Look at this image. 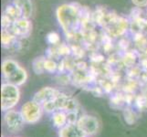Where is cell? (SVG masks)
I'll return each mask as SVG.
<instances>
[{
  "instance_id": "obj_1",
  "label": "cell",
  "mask_w": 147,
  "mask_h": 137,
  "mask_svg": "<svg viewBox=\"0 0 147 137\" xmlns=\"http://www.w3.org/2000/svg\"><path fill=\"white\" fill-rule=\"evenodd\" d=\"M2 72L8 83L23 85L28 79L27 72L13 59H5L2 63Z\"/></svg>"
},
{
  "instance_id": "obj_2",
  "label": "cell",
  "mask_w": 147,
  "mask_h": 137,
  "mask_svg": "<svg viewBox=\"0 0 147 137\" xmlns=\"http://www.w3.org/2000/svg\"><path fill=\"white\" fill-rule=\"evenodd\" d=\"M57 14L59 24L66 32L71 33L77 29L80 17L77 8L69 5H64L58 8Z\"/></svg>"
},
{
  "instance_id": "obj_3",
  "label": "cell",
  "mask_w": 147,
  "mask_h": 137,
  "mask_svg": "<svg viewBox=\"0 0 147 137\" xmlns=\"http://www.w3.org/2000/svg\"><path fill=\"white\" fill-rule=\"evenodd\" d=\"M20 99L18 86L12 83H4L1 87V109L3 111L12 110Z\"/></svg>"
},
{
  "instance_id": "obj_4",
  "label": "cell",
  "mask_w": 147,
  "mask_h": 137,
  "mask_svg": "<svg viewBox=\"0 0 147 137\" xmlns=\"http://www.w3.org/2000/svg\"><path fill=\"white\" fill-rule=\"evenodd\" d=\"M20 113L22 114L25 123L28 124H34L41 119L43 107L41 104L38 103L37 101L33 100L24 103L21 106Z\"/></svg>"
},
{
  "instance_id": "obj_5",
  "label": "cell",
  "mask_w": 147,
  "mask_h": 137,
  "mask_svg": "<svg viewBox=\"0 0 147 137\" xmlns=\"http://www.w3.org/2000/svg\"><path fill=\"white\" fill-rule=\"evenodd\" d=\"M4 124L7 129L11 133H18L24 127L25 121L22 117L20 111L16 110H9L5 111L4 114Z\"/></svg>"
},
{
  "instance_id": "obj_6",
  "label": "cell",
  "mask_w": 147,
  "mask_h": 137,
  "mask_svg": "<svg viewBox=\"0 0 147 137\" xmlns=\"http://www.w3.org/2000/svg\"><path fill=\"white\" fill-rule=\"evenodd\" d=\"M77 124L87 136H92L96 134L100 128L98 119L94 117V116L88 114L80 116L77 121Z\"/></svg>"
},
{
  "instance_id": "obj_7",
  "label": "cell",
  "mask_w": 147,
  "mask_h": 137,
  "mask_svg": "<svg viewBox=\"0 0 147 137\" xmlns=\"http://www.w3.org/2000/svg\"><path fill=\"white\" fill-rule=\"evenodd\" d=\"M59 93H60V91H59L58 90H56L54 88L45 87L40 90H38V92L34 95L33 100L35 101H37L38 103L43 105L44 103H49V101H54L58 97Z\"/></svg>"
},
{
  "instance_id": "obj_8",
  "label": "cell",
  "mask_w": 147,
  "mask_h": 137,
  "mask_svg": "<svg viewBox=\"0 0 147 137\" xmlns=\"http://www.w3.org/2000/svg\"><path fill=\"white\" fill-rule=\"evenodd\" d=\"M59 137H87L77 124H67L59 130Z\"/></svg>"
},
{
  "instance_id": "obj_9",
  "label": "cell",
  "mask_w": 147,
  "mask_h": 137,
  "mask_svg": "<svg viewBox=\"0 0 147 137\" xmlns=\"http://www.w3.org/2000/svg\"><path fill=\"white\" fill-rule=\"evenodd\" d=\"M29 29L30 23L28 18H21L13 22L10 32L14 34L15 36H24V35H26L29 31Z\"/></svg>"
},
{
  "instance_id": "obj_10",
  "label": "cell",
  "mask_w": 147,
  "mask_h": 137,
  "mask_svg": "<svg viewBox=\"0 0 147 137\" xmlns=\"http://www.w3.org/2000/svg\"><path fill=\"white\" fill-rule=\"evenodd\" d=\"M52 123L55 127L59 129L62 128L68 124L67 113L64 111H57L52 113Z\"/></svg>"
},
{
  "instance_id": "obj_11",
  "label": "cell",
  "mask_w": 147,
  "mask_h": 137,
  "mask_svg": "<svg viewBox=\"0 0 147 137\" xmlns=\"http://www.w3.org/2000/svg\"><path fill=\"white\" fill-rule=\"evenodd\" d=\"M14 4L22 11V18H28L32 14V4L30 0H14Z\"/></svg>"
},
{
  "instance_id": "obj_12",
  "label": "cell",
  "mask_w": 147,
  "mask_h": 137,
  "mask_svg": "<svg viewBox=\"0 0 147 137\" xmlns=\"http://www.w3.org/2000/svg\"><path fill=\"white\" fill-rule=\"evenodd\" d=\"M4 14L7 15V16L11 19L13 22H15L16 20H18L19 18H21V17H22L21 9H20L18 6H16L15 4L13 5V6H8Z\"/></svg>"
},
{
  "instance_id": "obj_13",
  "label": "cell",
  "mask_w": 147,
  "mask_h": 137,
  "mask_svg": "<svg viewBox=\"0 0 147 137\" xmlns=\"http://www.w3.org/2000/svg\"><path fill=\"white\" fill-rule=\"evenodd\" d=\"M44 62L45 59L40 57V58H37L34 60L33 62V70L34 72L37 74H42L45 72V68H44Z\"/></svg>"
},
{
  "instance_id": "obj_14",
  "label": "cell",
  "mask_w": 147,
  "mask_h": 137,
  "mask_svg": "<svg viewBox=\"0 0 147 137\" xmlns=\"http://www.w3.org/2000/svg\"><path fill=\"white\" fill-rule=\"evenodd\" d=\"M15 35L12 34L11 32L7 31V29H4L2 32V43L4 46H9L14 42L15 39Z\"/></svg>"
},
{
  "instance_id": "obj_15",
  "label": "cell",
  "mask_w": 147,
  "mask_h": 137,
  "mask_svg": "<svg viewBox=\"0 0 147 137\" xmlns=\"http://www.w3.org/2000/svg\"><path fill=\"white\" fill-rule=\"evenodd\" d=\"M44 68H45V70H46V72H48L49 73H53L57 70L58 66H57V63L51 59H45Z\"/></svg>"
},
{
  "instance_id": "obj_16",
  "label": "cell",
  "mask_w": 147,
  "mask_h": 137,
  "mask_svg": "<svg viewBox=\"0 0 147 137\" xmlns=\"http://www.w3.org/2000/svg\"><path fill=\"white\" fill-rule=\"evenodd\" d=\"M124 118H125L126 123H128L129 124H133L135 121V114L134 113V111H131L130 109H125Z\"/></svg>"
},
{
  "instance_id": "obj_17",
  "label": "cell",
  "mask_w": 147,
  "mask_h": 137,
  "mask_svg": "<svg viewBox=\"0 0 147 137\" xmlns=\"http://www.w3.org/2000/svg\"><path fill=\"white\" fill-rule=\"evenodd\" d=\"M68 124H77L80 117H78V111H69L67 113Z\"/></svg>"
},
{
  "instance_id": "obj_18",
  "label": "cell",
  "mask_w": 147,
  "mask_h": 137,
  "mask_svg": "<svg viewBox=\"0 0 147 137\" xmlns=\"http://www.w3.org/2000/svg\"><path fill=\"white\" fill-rule=\"evenodd\" d=\"M47 38L49 40V42L51 43V44H57V43L59 42V35L57 33H55V32L49 33L48 35Z\"/></svg>"
},
{
  "instance_id": "obj_19",
  "label": "cell",
  "mask_w": 147,
  "mask_h": 137,
  "mask_svg": "<svg viewBox=\"0 0 147 137\" xmlns=\"http://www.w3.org/2000/svg\"><path fill=\"white\" fill-rule=\"evenodd\" d=\"M134 62V57L131 56V54H127V56L124 59V63L128 66V67H131V65Z\"/></svg>"
},
{
  "instance_id": "obj_20",
  "label": "cell",
  "mask_w": 147,
  "mask_h": 137,
  "mask_svg": "<svg viewBox=\"0 0 147 137\" xmlns=\"http://www.w3.org/2000/svg\"><path fill=\"white\" fill-rule=\"evenodd\" d=\"M133 3L137 7H146L147 6V0H131Z\"/></svg>"
},
{
  "instance_id": "obj_21",
  "label": "cell",
  "mask_w": 147,
  "mask_h": 137,
  "mask_svg": "<svg viewBox=\"0 0 147 137\" xmlns=\"http://www.w3.org/2000/svg\"><path fill=\"white\" fill-rule=\"evenodd\" d=\"M59 54L60 55H66L69 53V48L65 45H60V47L59 48Z\"/></svg>"
}]
</instances>
